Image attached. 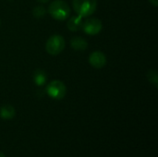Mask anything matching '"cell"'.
Returning <instances> with one entry per match:
<instances>
[{"label":"cell","mask_w":158,"mask_h":157,"mask_svg":"<svg viewBox=\"0 0 158 157\" xmlns=\"http://www.w3.org/2000/svg\"><path fill=\"white\" fill-rule=\"evenodd\" d=\"M48 12L52 18L57 20H65L70 15L69 6L63 0L53 1L48 7Z\"/></svg>","instance_id":"6da1fadb"},{"label":"cell","mask_w":158,"mask_h":157,"mask_svg":"<svg viewBox=\"0 0 158 157\" xmlns=\"http://www.w3.org/2000/svg\"><path fill=\"white\" fill-rule=\"evenodd\" d=\"M75 12L82 18L93 15L97 7V0H72Z\"/></svg>","instance_id":"7a4b0ae2"},{"label":"cell","mask_w":158,"mask_h":157,"mask_svg":"<svg viewBox=\"0 0 158 157\" xmlns=\"http://www.w3.org/2000/svg\"><path fill=\"white\" fill-rule=\"evenodd\" d=\"M46 93L49 97L55 100H61L66 96L67 88L63 81L55 80L49 82L46 86Z\"/></svg>","instance_id":"3957f363"},{"label":"cell","mask_w":158,"mask_h":157,"mask_svg":"<svg viewBox=\"0 0 158 157\" xmlns=\"http://www.w3.org/2000/svg\"><path fill=\"white\" fill-rule=\"evenodd\" d=\"M65 45H66V42L64 38L61 35L55 34L48 38L45 44V49L49 55L56 56L64 50Z\"/></svg>","instance_id":"277c9868"},{"label":"cell","mask_w":158,"mask_h":157,"mask_svg":"<svg viewBox=\"0 0 158 157\" xmlns=\"http://www.w3.org/2000/svg\"><path fill=\"white\" fill-rule=\"evenodd\" d=\"M102 28H103L102 21L96 18H91L86 19L82 23V27H81L83 31L88 35L98 34L102 31Z\"/></svg>","instance_id":"5b68a950"},{"label":"cell","mask_w":158,"mask_h":157,"mask_svg":"<svg viewBox=\"0 0 158 157\" xmlns=\"http://www.w3.org/2000/svg\"><path fill=\"white\" fill-rule=\"evenodd\" d=\"M89 63L94 68H102L106 64V56L101 51H94L89 56Z\"/></svg>","instance_id":"8992f818"},{"label":"cell","mask_w":158,"mask_h":157,"mask_svg":"<svg viewBox=\"0 0 158 157\" xmlns=\"http://www.w3.org/2000/svg\"><path fill=\"white\" fill-rule=\"evenodd\" d=\"M82 23H83L82 17L80 16V15H78V16L76 15V16H72L69 19V21L67 23V27L71 31H77L81 29Z\"/></svg>","instance_id":"52a82bcc"},{"label":"cell","mask_w":158,"mask_h":157,"mask_svg":"<svg viewBox=\"0 0 158 157\" xmlns=\"http://www.w3.org/2000/svg\"><path fill=\"white\" fill-rule=\"evenodd\" d=\"M70 45L76 51H83V50L87 49L88 43L82 37H81V36H75V37H73L70 40Z\"/></svg>","instance_id":"ba28073f"},{"label":"cell","mask_w":158,"mask_h":157,"mask_svg":"<svg viewBox=\"0 0 158 157\" xmlns=\"http://www.w3.org/2000/svg\"><path fill=\"white\" fill-rule=\"evenodd\" d=\"M32 79H33L34 83L37 86H43V85L45 84V82L47 81V76H46V73L44 70H42V69H36L33 72Z\"/></svg>","instance_id":"9c48e42d"},{"label":"cell","mask_w":158,"mask_h":157,"mask_svg":"<svg viewBox=\"0 0 158 157\" xmlns=\"http://www.w3.org/2000/svg\"><path fill=\"white\" fill-rule=\"evenodd\" d=\"M16 115L15 108L10 105H6L0 109V117L4 119H12Z\"/></svg>","instance_id":"30bf717a"},{"label":"cell","mask_w":158,"mask_h":157,"mask_svg":"<svg viewBox=\"0 0 158 157\" xmlns=\"http://www.w3.org/2000/svg\"><path fill=\"white\" fill-rule=\"evenodd\" d=\"M46 13V9L43 6H37L33 8L32 10V14L36 19H42L44 17Z\"/></svg>","instance_id":"8fae6325"},{"label":"cell","mask_w":158,"mask_h":157,"mask_svg":"<svg viewBox=\"0 0 158 157\" xmlns=\"http://www.w3.org/2000/svg\"><path fill=\"white\" fill-rule=\"evenodd\" d=\"M147 79H148V81H149L152 84H154L156 87H157V72H156V70H153V69L149 70L148 73H147Z\"/></svg>","instance_id":"7c38bea8"},{"label":"cell","mask_w":158,"mask_h":157,"mask_svg":"<svg viewBox=\"0 0 158 157\" xmlns=\"http://www.w3.org/2000/svg\"><path fill=\"white\" fill-rule=\"evenodd\" d=\"M149 2H150L154 6H158V0H149Z\"/></svg>","instance_id":"4fadbf2b"},{"label":"cell","mask_w":158,"mask_h":157,"mask_svg":"<svg viewBox=\"0 0 158 157\" xmlns=\"http://www.w3.org/2000/svg\"><path fill=\"white\" fill-rule=\"evenodd\" d=\"M39 3H42V4H45V3H47V2H49L50 0H37Z\"/></svg>","instance_id":"5bb4252c"},{"label":"cell","mask_w":158,"mask_h":157,"mask_svg":"<svg viewBox=\"0 0 158 157\" xmlns=\"http://www.w3.org/2000/svg\"><path fill=\"white\" fill-rule=\"evenodd\" d=\"M0 157H6V156H5V155H4L3 153H1V152H0Z\"/></svg>","instance_id":"9a60e30c"}]
</instances>
